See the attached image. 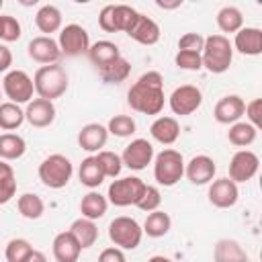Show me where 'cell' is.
<instances>
[{"label":"cell","instance_id":"cell-45","mask_svg":"<svg viewBox=\"0 0 262 262\" xmlns=\"http://www.w3.org/2000/svg\"><path fill=\"white\" fill-rule=\"evenodd\" d=\"M244 115H246V119H248V123H250L252 127L260 129V127H262V100H260V98L250 100V102L246 104V108H244Z\"/></svg>","mask_w":262,"mask_h":262},{"label":"cell","instance_id":"cell-48","mask_svg":"<svg viewBox=\"0 0 262 262\" xmlns=\"http://www.w3.org/2000/svg\"><path fill=\"white\" fill-rule=\"evenodd\" d=\"M12 66V51L6 45H0V74L8 72Z\"/></svg>","mask_w":262,"mask_h":262},{"label":"cell","instance_id":"cell-51","mask_svg":"<svg viewBox=\"0 0 262 262\" xmlns=\"http://www.w3.org/2000/svg\"><path fill=\"white\" fill-rule=\"evenodd\" d=\"M147 262H174L172 258H168V256H162V254H156V256H151Z\"/></svg>","mask_w":262,"mask_h":262},{"label":"cell","instance_id":"cell-46","mask_svg":"<svg viewBox=\"0 0 262 262\" xmlns=\"http://www.w3.org/2000/svg\"><path fill=\"white\" fill-rule=\"evenodd\" d=\"M98 27L106 33H117V20H115V4H106L98 14Z\"/></svg>","mask_w":262,"mask_h":262},{"label":"cell","instance_id":"cell-53","mask_svg":"<svg viewBox=\"0 0 262 262\" xmlns=\"http://www.w3.org/2000/svg\"><path fill=\"white\" fill-rule=\"evenodd\" d=\"M0 98H2V90H0ZM0 104H2V102H0Z\"/></svg>","mask_w":262,"mask_h":262},{"label":"cell","instance_id":"cell-47","mask_svg":"<svg viewBox=\"0 0 262 262\" xmlns=\"http://www.w3.org/2000/svg\"><path fill=\"white\" fill-rule=\"evenodd\" d=\"M98 262H127V258H125V252L115 246V248H104L98 254Z\"/></svg>","mask_w":262,"mask_h":262},{"label":"cell","instance_id":"cell-50","mask_svg":"<svg viewBox=\"0 0 262 262\" xmlns=\"http://www.w3.org/2000/svg\"><path fill=\"white\" fill-rule=\"evenodd\" d=\"M27 262H47V256L43 252H39V250H33V254L29 256Z\"/></svg>","mask_w":262,"mask_h":262},{"label":"cell","instance_id":"cell-38","mask_svg":"<svg viewBox=\"0 0 262 262\" xmlns=\"http://www.w3.org/2000/svg\"><path fill=\"white\" fill-rule=\"evenodd\" d=\"M96 162L104 174V178H117L123 170V162H121V156H117L115 151H108V149H100L96 156Z\"/></svg>","mask_w":262,"mask_h":262},{"label":"cell","instance_id":"cell-13","mask_svg":"<svg viewBox=\"0 0 262 262\" xmlns=\"http://www.w3.org/2000/svg\"><path fill=\"white\" fill-rule=\"evenodd\" d=\"M209 203L217 209H229L237 203L239 199V190H237V184L231 180V178H217V180H211L209 184Z\"/></svg>","mask_w":262,"mask_h":262},{"label":"cell","instance_id":"cell-14","mask_svg":"<svg viewBox=\"0 0 262 262\" xmlns=\"http://www.w3.org/2000/svg\"><path fill=\"white\" fill-rule=\"evenodd\" d=\"M27 53L33 61L37 63H43V66H51V63H57L59 57H61V51H59V45L55 39L51 37H45V35H39V37H33L27 45Z\"/></svg>","mask_w":262,"mask_h":262},{"label":"cell","instance_id":"cell-16","mask_svg":"<svg viewBox=\"0 0 262 262\" xmlns=\"http://www.w3.org/2000/svg\"><path fill=\"white\" fill-rule=\"evenodd\" d=\"M215 172H217V166H215V160L205 156V154H199L194 158H190L188 164H184V174L186 178L196 184V186H203V184H209L213 178H215Z\"/></svg>","mask_w":262,"mask_h":262},{"label":"cell","instance_id":"cell-1","mask_svg":"<svg viewBox=\"0 0 262 262\" xmlns=\"http://www.w3.org/2000/svg\"><path fill=\"white\" fill-rule=\"evenodd\" d=\"M127 102L141 115H160L164 108V78L160 72L149 70L141 74L127 92Z\"/></svg>","mask_w":262,"mask_h":262},{"label":"cell","instance_id":"cell-25","mask_svg":"<svg viewBox=\"0 0 262 262\" xmlns=\"http://www.w3.org/2000/svg\"><path fill=\"white\" fill-rule=\"evenodd\" d=\"M88 57H90V61L100 70V68L108 66L111 61H115L117 57H121V51H119L117 43L102 39V41H96V43L90 45V49H88Z\"/></svg>","mask_w":262,"mask_h":262},{"label":"cell","instance_id":"cell-26","mask_svg":"<svg viewBox=\"0 0 262 262\" xmlns=\"http://www.w3.org/2000/svg\"><path fill=\"white\" fill-rule=\"evenodd\" d=\"M106 209H108L106 196L100 194V192H96V190H90V192L84 194L82 201H80V213H82V217H86V219H90V221H96V219L104 217Z\"/></svg>","mask_w":262,"mask_h":262},{"label":"cell","instance_id":"cell-32","mask_svg":"<svg viewBox=\"0 0 262 262\" xmlns=\"http://www.w3.org/2000/svg\"><path fill=\"white\" fill-rule=\"evenodd\" d=\"M98 74H100V78H102L106 84H121V82H125V80L129 78V74H131V63L121 55V57H117L115 61H111L108 66L100 68Z\"/></svg>","mask_w":262,"mask_h":262},{"label":"cell","instance_id":"cell-3","mask_svg":"<svg viewBox=\"0 0 262 262\" xmlns=\"http://www.w3.org/2000/svg\"><path fill=\"white\" fill-rule=\"evenodd\" d=\"M33 86L39 98L53 102L55 98L63 96L68 90V72L59 63L41 66L33 76Z\"/></svg>","mask_w":262,"mask_h":262},{"label":"cell","instance_id":"cell-49","mask_svg":"<svg viewBox=\"0 0 262 262\" xmlns=\"http://www.w3.org/2000/svg\"><path fill=\"white\" fill-rule=\"evenodd\" d=\"M156 6H158V8H164V10H172V8L182 6V0H176V2H162V0H156Z\"/></svg>","mask_w":262,"mask_h":262},{"label":"cell","instance_id":"cell-21","mask_svg":"<svg viewBox=\"0 0 262 262\" xmlns=\"http://www.w3.org/2000/svg\"><path fill=\"white\" fill-rule=\"evenodd\" d=\"M242 55H260L262 53V31L258 27H242L235 33L233 45Z\"/></svg>","mask_w":262,"mask_h":262},{"label":"cell","instance_id":"cell-39","mask_svg":"<svg viewBox=\"0 0 262 262\" xmlns=\"http://www.w3.org/2000/svg\"><path fill=\"white\" fill-rule=\"evenodd\" d=\"M137 125L129 115H115L108 119V125H106V131L115 137H131Z\"/></svg>","mask_w":262,"mask_h":262},{"label":"cell","instance_id":"cell-24","mask_svg":"<svg viewBox=\"0 0 262 262\" xmlns=\"http://www.w3.org/2000/svg\"><path fill=\"white\" fill-rule=\"evenodd\" d=\"M213 262H250V258L235 239L223 237L215 244Z\"/></svg>","mask_w":262,"mask_h":262},{"label":"cell","instance_id":"cell-34","mask_svg":"<svg viewBox=\"0 0 262 262\" xmlns=\"http://www.w3.org/2000/svg\"><path fill=\"white\" fill-rule=\"evenodd\" d=\"M16 207H18V213H20L25 219H31V221L39 219V217L45 213V203H43V199H41L39 194H35V192H25V194H20L18 201H16Z\"/></svg>","mask_w":262,"mask_h":262},{"label":"cell","instance_id":"cell-23","mask_svg":"<svg viewBox=\"0 0 262 262\" xmlns=\"http://www.w3.org/2000/svg\"><path fill=\"white\" fill-rule=\"evenodd\" d=\"M35 25L45 37H51V33L61 31V10L53 4H43L35 14Z\"/></svg>","mask_w":262,"mask_h":262},{"label":"cell","instance_id":"cell-33","mask_svg":"<svg viewBox=\"0 0 262 262\" xmlns=\"http://www.w3.org/2000/svg\"><path fill=\"white\" fill-rule=\"evenodd\" d=\"M217 27L223 31V33H237L242 27H244V14L237 6H223L219 12H217Z\"/></svg>","mask_w":262,"mask_h":262},{"label":"cell","instance_id":"cell-44","mask_svg":"<svg viewBox=\"0 0 262 262\" xmlns=\"http://www.w3.org/2000/svg\"><path fill=\"white\" fill-rule=\"evenodd\" d=\"M205 45V37L201 33H184L178 39V51H196L201 53Z\"/></svg>","mask_w":262,"mask_h":262},{"label":"cell","instance_id":"cell-19","mask_svg":"<svg viewBox=\"0 0 262 262\" xmlns=\"http://www.w3.org/2000/svg\"><path fill=\"white\" fill-rule=\"evenodd\" d=\"M53 258L57 262H78L80 258V244L78 239L74 237V233L68 229V231H59L55 237H53Z\"/></svg>","mask_w":262,"mask_h":262},{"label":"cell","instance_id":"cell-42","mask_svg":"<svg viewBox=\"0 0 262 262\" xmlns=\"http://www.w3.org/2000/svg\"><path fill=\"white\" fill-rule=\"evenodd\" d=\"M160 205H162V194H160L158 186L145 184V190H143V194H141V199H139V203L135 207L145 211V213H151V211H158Z\"/></svg>","mask_w":262,"mask_h":262},{"label":"cell","instance_id":"cell-10","mask_svg":"<svg viewBox=\"0 0 262 262\" xmlns=\"http://www.w3.org/2000/svg\"><path fill=\"white\" fill-rule=\"evenodd\" d=\"M168 104H170V111L174 115H180V117L192 115L203 104V92L192 84H182V86L172 90Z\"/></svg>","mask_w":262,"mask_h":262},{"label":"cell","instance_id":"cell-43","mask_svg":"<svg viewBox=\"0 0 262 262\" xmlns=\"http://www.w3.org/2000/svg\"><path fill=\"white\" fill-rule=\"evenodd\" d=\"M174 63L180 70H188V72L203 70V59H201V53H196V51H178L174 55Z\"/></svg>","mask_w":262,"mask_h":262},{"label":"cell","instance_id":"cell-41","mask_svg":"<svg viewBox=\"0 0 262 262\" xmlns=\"http://www.w3.org/2000/svg\"><path fill=\"white\" fill-rule=\"evenodd\" d=\"M20 35H23L20 23L10 14H0V41L12 43V41H18Z\"/></svg>","mask_w":262,"mask_h":262},{"label":"cell","instance_id":"cell-8","mask_svg":"<svg viewBox=\"0 0 262 262\" xmlns=\"http://www.w3.org/2000/svg\"><path fill=\"white\" fill-rule=\"evenodd\" d=\"M2 92L6 94L8 102H14V104L27 102L29 104L33 98V92H35L33 78L23 70H10V72H6L4 80H2Z\"/></svg>","mask_w":262,"mask_h":262},{"label":"cell","instance_id":"cell-17","mask_svg":"<svg viewBox=\"0 0 262 262\" xmlns=\"http://www.w3.org/2000/svg\"><path fill=\"white\" fill-rule=\"evenodd\" d=\"M25 121L37 129L49 127L55 121V104L45 98H33L25 108Z\"/></svg>","mask_w":262,"mask_h":262},{"label":"cell","instance_id":"cell-7","mask_svg":"<svg viewBox=\"0 0 262 262\" xmlns=\"http://www.w3.org/2000/svg\"><path fill=\"white\" fill-rule=\"evenodd\" d=\"M145 190V182L139 176H125L119 180H113L108 184V192H106V201L113 203L115 207H129V205H137L141 194Z\"/></svg>","mask_w":262,"mask_h":262},{"label":"cell","instance_id":"cell-20","mask_svg":"<svg viewBox=\"0 0 262 262\" xmlns=\"http://www.w3.org/2000/svg\"><path fill=\"white\" fill-rule=\"evenodd\" d=\"M133 41H137V43H141V45H156L158 41H160V25L154 20V18H149V16H145V14H141L139 12V16H137V20H135V25L131 27V31L127 33Z\"/></svg>","mask_w":262,"mask_h":262},{"label":"cell","instance_id":"cell-9","mask_svg":"<svg viewBox=\"0 0 262 262\" xmlns=\"http://www.w3.org/2000/svg\"><path fill=\"white\" fill-rule=\"evenodd\" d=\"M57 45H59L61 55L76 57V55L88 53V49H90V35H88V31L82 25L72 23V25L61 27Z\"/></svg>","mask_w":262,"mask_h":262},{"label":"cell","instance_id":"cell-11","mask_svg":"<svg viewBox=\"0 0 262 262\" xmlns=\"http://www.w3.org/2000/svg\"><path fill=\"white\" fill-rule=\"evenodd\" d=\"M258 168H260V158L250 149H239L229 160V176L227 178H231L235 184L248 182L258 174Z\"/></svg>","mask_w":262,"mask_h":262},{"label":"cell","instance_id":"cell-18","mask_svg":"<svg viewBox=\"0 0 262 262\" xmlns=\"http://www.w3.org/2000/svg\"><path fill=\"white\" fill-rule=\"evenodd\" d=\"M106 139H108V131L100 123H88L78 131V145L90 154L94 151L98 154L106 145Z\"/></svg>","mask_w":262,"mask_h":262},{"label":"cell","instance_id":"cell-37","mask_svg":"<svg viewBox=\"0 0 262 262\" xmlns=\"http://www.w3.org/2000/svg\"><path fill=\"white\" fill-rule=\"evenodd\" d=\"M31 254H33V246L25 237H12L4 250L6 262H27Z\"/></svg>","mask_w":262,"mask_h":262},{"label":"cell","instance_id":"cell-12","mask_svg":"<svg viewBox=\"0 0 262 262\" xmlns=\"http://www.w3.org/2000/svg\"><path fill=\"white\" fill-rule=\"evenodd\" d=\"M151 160H154V145L143 137H137L131 143H127L121 154V162L129 170H143L147 168V164H151Z\"/></svg>","mask_w":262,"mask_h":262},{"label":"cell","instance_id":"cell-4","mask_svg":"<svg viewBox=\"0 0 262 262\" xmlns=\"http://www.w3.org/2000/svg\"><path fill=\"white\" fill-rule=\"evenodd\" d=\"M37 172H39V180L47 188L59 190L70 182V178L74 174V166H72L70 158H66L63 154H51L39 164Z\"/></svg>","mask_w":262,"mask_h":262},{"label":"cell","instance_id":"cell-36","mask_svg":"<svg viewBox=\"0 0 262 262\" xmlns=\"http://www.w3.org/2000/svg\"><path fill=\"white\" fill-rule=\"evenodd\" d=\"M16 192V176L10 164L0 160V205H6Z\"/></svg>","mask_w":262,"mask_h":262},{"label":"cell","instance_id":"cell-22","mask_svg":"<svg viewBox=\"0 0 262 262\" xmlns=\"http://www.w3.org/2000/svg\"><path fill=\"white\" fill-rule=\"evenodd\" d=\"M151 137L162 145H172L180 137V125L174 117H158L149 127Z\"/></svg>","mask_w":262,"mask_h":262},{"label":"cell","instance_id":"cell-30","mask_svg":"<svg viewBox=\"0 0 262 262\" xmlns=\"http://www.w3.org/2000/svg\"><path fill=\"white\" fill-rule=\"evenodd\" d=\"M78 178L88 188H98L104 182V174H102V170H100V166H98L94 156H88V158L82 160L80 170H78Z\"/></svg>","mask_w":262,"mask_h":262},{"label":"cell","instance_id":"cell-27","mask_svg":"<svg viewBox=\"0 0 262 262\" xmlns=\"http://www.w3.org/2000/svg\"><path fill=\"white\" fill-rule=\"evenodd\" d=\"M70 231L74 233V237L78 239V244H80L82 250L92 248L96 244V239H98V227H96V223L90 221V219H86V217L76 219L70 225Z\"/></svg>","mask_w":262,"mask_h":262},{"label":"cell","instance_id":"cell-52","mask_svg":"<svg viewBox=\"0 0 262 262\" xmlns=\"http://www.w3.org/2000/svg\"><path fill=\"white\" fill-rule=\"evenodd\" d=\"M2 6H4V2H2V0H0V10H2Z\"/></svg>","mask_w":262,"mask_h":262},{"label":"cell","instance_id":"cell-6","mask_svg":"<svg viewBox=\"0 0 262 262\" xmlns=\"http://www.w3.org/2000/svg\"><path fill=\"white\" fill-rule=\"evenodd\" d=\"M108 237L111 242L121 250H135L141 244L143 229L133 217H115L108 223Z\"/></svg>","mask_w":262,"mask_h":262},{"label":"cell","instance_id":"cell-15","mask_svg":"<svg viewBox=\"0 0 262 262\" xmlns=\"http://www.w3.org/2000/svg\"><path fill=\"white\" fill-rule=\"evenodd\" d=\"M244 108H246V102L242 96L227 94V96H221L217 100V104L213 108V117L221 125H233L244 117Z\"/></svg>","mask_w":262,"mask_h":262},{"label":"cell","instance_id":"cell-5","mask_svg":"<svg viewBox=\"0 0 262 262\" xmlns=\"http://www.w3.org/2000/svg\"><path fill=\"white\" fill-rule=\"evenodd\" d=\"M184 176V158L180 151L168 147L154 158V178L162 186H174Z\"/></svg>","mask_w":262,"mask_h":262},{"label":"cell","instance_id":"cell-40","mask_svg":"<svg viewBox=\"0 0 262 262\" xmlns=\"http://www.w3.org/2000/svg\"><path fill=\"white\" fill-rule=\"evenodd\" d=\"M139 12L133 8V6H127V4H115V20H117V31H123V33H129L131 27L135 25Z\"/></svg>","mask_w":262,"mask_h":262},{"label":"cell","instance_id":"cell-2","mask_svg":"<svg viewBox=\"0 0 262 262\" xmlns=\"http://www.w3.org/2000/svg\"><path fill=\"white\" fill-rule=\"evenodd\" d=\"M203 68L211 74H223L229 70L233 61V47L225 35H209L205 37V45L201 51Z\"/></svg>","mask_w":262,"mask_h":262},{"label":"cell","instance_id":"cell-35","mask_svg":"<svg viewBox=\"0 0 262 262\" xmlns=\"http://www.w3.org/2000/svg\"><path fill=\"white\" fill-rule=\"evenodd\" d=\"M23 123H25V111L20 108V104H14V102L0 104V129L14 131Z\"/></svg>","mask_w":262,"mask_h":262},{"label":"cell","instance_id":"cell-28","mask_svg":"<svg viewBox=\"0 0 262 262\" xmlns=\"http://www.w3.org/2000/svg\"><path fill=\"white\" fill-rule=\"evenodd\" d=\"M170 227H172V219H170V215L166 213V211H151V213H147V217H145V221H143V233L147 235V237H164L168 231H170Z\"/></svg>","mask_w":262,"mask_h":262},{"label":"cell","instance_id":"cell-29","mask_svg":"<svg viewBox=\"0 0 262 262\" xmlns=\"http://www.w3.org/2000/svg\"><path fill=\"white\" fill-rule=\"evenodd\" d=\"M27 151V143L16 133H2L0 135V160L10 162L23 158Z\"/></svg>","mask_w":262,"mask_h":262},{"label":"cell","instance_id":"cell-31","mask_svg":"<svg viewBox=\"0 0 262 262\" xmlns=\"http://www.w3.org/2000/svg\"><path fill=\"white\" fill-rule=\"evenodd\" d=\"M256 135H258V129L252 127L248 121H237L227 131V139L235 147H248V145H252L256 141Z\"/></svg>","mask_w":262,"mask_h":262}]
</instances>
